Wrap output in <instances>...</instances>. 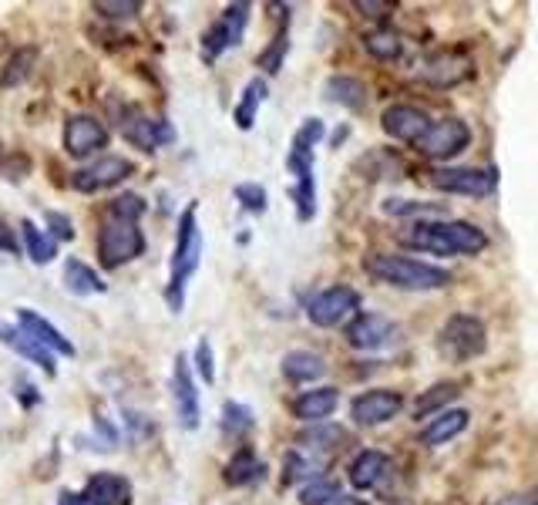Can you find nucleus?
<instances>
[{
	"mask_svg": "<svg viewBox=\"0 0 538 505\" xmlns=\"http://www.w3.org/2000/svg\"><path fill=\"white\" fill-rule=\"evenodd\" d=\"M401 243L424 253L458 256V253H481L488 246V236L485 229L461 223V219H421L407 233H401Z\"/></svg>",
	"mask_w": 538,
	"mask_h": 505,
	"instance_id": "1",
	"label": "nucleus"
},
{
	"mask_svg": "<svg viewBox=\"0 0 538 505\" xmlns=\"http://www.w3.org/2000/svg\"><path fill=\"white\" fill-rule=\"evenodd\" d=\"M364 270L374 280L387 283V287H397V290H444L451 283L448 270H441V266L411 260V256H391V253L367 256Z\"/></svg>",
	"mask_w": 538,
	"mask_h": 505,
	"instance_id": "2",
	"label": "nucleus"
},
{
	"mask_svg": "<svg viewBox=\"0 0 538 505\" xmlns=\"http://www.w3.org/2000/svg\"><path fill=\"white\" fill-rule=\"evenodd\" d=\"M202 263V229H199V213L196 206H189L179 219V236H175V253H172V273H169V287H165V300L169 307L179 314L185 303V287L196 277Z\"/></svg>",
	"mask_w": 538,
	"mask_h": 505,
	"instance_id": "3",
	"label": "nucleus"
},
{
	"mask_svg": "<svg viewBox=\"0 0 538 505\" xmlns=\"http://www.w3.org/2000/svg\"><path fill=\"white\" fill-rule=\"evenodd\" d=\"M145 253V236L138 223L132 219H115V216H105V223L98 229V256H101V266L115 270V266H125L138 260Z\"/></svg>",
	"mask_w": 538,
	"mask_h": 505,
	"instance_id": "4",
	"label": "nucleus"
},
{
	"mask_svg": "<svg viewBox=\"0 0 538 505\" xmlns=\"http://www.w3.org/2000/svg\"><path fill=\"white\" fill-rule=\"evenodd\" d=\"M438 351L451 361H471L488 351V330L478 317L471 314H454L444 320L438 334Z\"/></svg>",
	"mask_w": 538,
	"mask_h": 505,
	"instance_id": "5",
	"label": "nucleus"
},
{
	"mask_svg": "<svg viewBox=\"0 0 538 505\" xmlns=\"http://www.w3.org/2000/svg\"><path fill=\"white\" fill-rule=\"evenodd\" d=\"M468 142H471V128L461 122V118H441V122H431V128L414 145L424 159L441 162V159H451V155L465 152Z\"/></svg>",
	"mask_w": 538,
	"mask_h": 505,
	"instance_id": "6",
	"label": "nucleus"
},
{
	"mask_svg": "<svg viewBox=\"0 0 538 505\" xmlns=\"http://www.w3.org/2000/svg\"><path fill=\"white\" fill-rule=\"evenodd\" d=\"M118 132L142 152H155L159 145L175 142V128L165 118H148L142 108H125L118 115Z\"/></svg>",
	"mask_w": 538,
	"mask_h": 505,
	"instance_id": "7",
	"label": "nucleus"
},
{
	"mask_svg": "<svg viewBox=\"0 0 538 505\" xmlns=\"http://www.w3.org/2000/svg\"><path fill=\"white\" fill-rule=\"evenodd\" d=\"M246 24H249V4H229L219 21L202 34V58L212 64L219 54L236 48L246 34Z\"/></svg>",
	"mask_w": 538,
	"mask_h": 505,
	"instance_id": "8",
	"label": "nucleus"
},
{
	"mask_svg": "<svg viewBox=\"0 0 538 505\" xmlns=\"http://www.w3.org/2000/svg\"><path fill=\"white\" fill-rule=\"evenodd\" d=\"M357 310H360L357 290L330 287V290H323V293H317V297L310 300L306 317H310V324H317V327H340L343 320H350Z\"/></svg>",
	"mask_w": 538,
	"mask_h": 505,
	"instance_id": "9",
	"label": "nucleus"
},
{
	"mask_svg": "<svg viewBox=\"0 0 538 505\" xmlns=\"http://www.w3.org/2000/svg\"><path fill=\"white\" fill-rule=\"evenodd\" d=\"M128 176H135V165L125 159V155H101L85 169H78L71 176V186L78 192H101L111 189L118 182H125Z\"/></svg>",
	"mask_w": 538,
	"mask_h": 505,
	"instance_id": "10",
	"label": "nucleus"
},
{
	"mask_svg": "<svg viewBox=\"0 0 538 505\" xmlns=\"http://www.w3.org/2000/svg\"><path fill=\"white\" fill-rule=\"evenodd\" d=\"M428 182L441 192H454V196H488V192H495L498 176L491 169L454 165V169H434Z\"/></svg>",
	"mask_w": 538,
	"mask_h": 505,
	"instance_id": "11",
	"label": "nucleus"
},
{
	"mask_svg": "<svg viewBox=\"0 0 538 505\" xmlns=\"http://www.w3.org/2000/svg\"><path fill=\"white\" fill-rule=\"evenodd\" d=\"M172 401H175V415H179V425H182L185 431H196V428H199V418H202V404H199L196 378H192L189 361H185V357H175Z\"/></svg>",
	"mask_w": 538,
	"mask_h": 505,
	"instance_id": "12",
	"label": "nucleus"
},
{
	"mask_svg": "<svg viewBox=\"0 0 538 505\" xmlns=\"http://www.w3.org/2000/svg\"><path fill=\"white\" fill-rule=\"evenodd\" d=\"M108 145V128L91 115H71L64 125V149L74 159H85V155L105 149Z\"/></svg>",
	"mask_w": 538,
	"mask_h": 505,
	"instance_id": "13",
	"label": "nucleus"
},
{
	"mask_svg": "<svg viewBox=\"0 0 538 505\" xmlns=\"http://www.w3.org/2000/svg\"><path fill=\"white\" fill-rule=\"evenodd\" d=\"M404 408V398L397 391H364L360 398H354L350 404V418L357 421V425H384V421H391L401 415Z\"/></svg>",
	"mask_w": 538,
	"mask_h": 505,
	"instance_id": "14",
	"label": "nucleus"
},
{
	"mask_svg": "<svg viewBox=\"0 0 538 505\" xmlns=\"http://www.w3.org/2000/svg\"><path fill=\"white\" fill-rule=\"evenodd\" d=\"M397 341V327L380 314H360L347 327V344L357 351H384Z\"/></svg>",
	"mask_w": 538,
	"mask_h": 505,
	"instance_id": "15",
	"label": "nucleus"
},
{
	"mask_svg": "<svg viewBox=\"0 0 538 505\" xmlns=\"http://www.w3.org/2000/svg\"><path fill=\"white\" fill-rule=\"evenodd\" d=\"M380 125L397 142H417L431 128V118L414 105H391L380 118Z\"/></svg>",
	"mask_w": 538,
	"mask_h": 505,
	"instance_id": "16",
	"label": "nucleus"
},
{
	"mask_svg": "<svg viewBox=\"0 0 538 505\" xmlns=\"http://www.w3.org/2000/svg\"><path fill=\"white\" fill-rule=\"evenodd\" d=\"M421 78L434 88H454L471 78V61L465 54H434V58L421 68Z\"/></svg>",
	"mask_w": 538,
	"mask_h": 505,
	"instance_id": "17",
	"label": "nucleus"
},
{
	"mask_svg": "<svg viewBox=\"0 0 538 505\" xmlns=\"http://www.w3.org/2000/svg\"><path fill=\"white\" fill-rule=\"evenodd\" d=\"M17 327H21L24 334H31L41 347H48V351H58L61 357H74V344L61 334L58 327L48 324L41 314H34V310H27V307L17 310Z\"/></svg>",
	"mask_w": 538,
	"mask_h": 505,
	"instance_id": "18",
	"label": "nucleus"
},
{
	"mask_svg": "<svg viewBox=\"0 0 538 505\" xmlns=\"http://www.w3.org/2000/svg\"><path fill=\"white\" fill-rule=\"evenodd\" d=\"M387 475H391V458H387L384 452H374V448L360 452L354 462H350V485L360 489V492L377 489Z\"/></svg>",
	"mask_w": 538,
	"mask_h": 505,
	"instance_id": "19",
	"label": "nucleus"
},
{
	"mask_svg": "<svg viewBox=\"0 0 538 505\" xmlns=\"http://www.w3.org/2000/svg\"><path fill=\"white\" fill-rule=\"evenodd\" d=\"M340 404V391L337 388H313L303 391L300 398L293 401V415L300 421H310V425H323Z\"/></svg>",
	"mask_w": 538,
	"mask_h": 505,
	"instance_id": "20",
	"label": "nucleus"
},
{
	"mask_svg": "<svg viewBox=\"0 0 538 505\" xmlns=\"http://www.w3.org/2000/svg\"><path fill=\"white\" fill-rule=\"evenodd\" d=\"M81 495L88 499V505H128V499H132V485L115 472H98L88 479Z\"/></svg>",
	"mask_w": 538,
	"mask_h": 505,
	"instance_id": "21",
	"label": "nucleus"
},
{
	"mask_svg": "<svg viewBox=\"0 0 538 505\" xmlns=\"http://www.w3.org/2000/svg\"><path fill=\"white\" fill-rule=\"evenodd\" d=\"M0 341H4L7 347H14V351L21 354L24 361L37 364L44 374H54V371H58V364H54V357H51L48 347H41L31 334H24V330L17 327V324H14V327H0Z\"/></svg>",
	"mask_w": 538,
	"mask_h": 505,
	"instance_id": "22",
	"label": "nucleus"
},
{
	"mask_svg": "<svg viewBox=\"0 0 538 505\" xmlns=\"http://www.w3.org/2000/svg\"><path fill=\"white\" fill-rule=\"evenodd\" d=\"M468 411L465 408H448V411H441L438 418H431V425L421 431V442L424 445H444V442H451V438H458L461 431L468 428Z\"/></svg>",
	"mask_w": 538,
	"mask_h": 505,
	"instance_id": "23",
	"label": "nucleus"
},
{
	"mask_svg": "<svg viewBox=\"0 0 538 505\" xmlns=\"http://www.w3.org/2000/svg\"><path fill=\"white\" fill-rule=\"evenodd\" d=\"M283 374L293 384H310L327 374V364H323V357L313 351H290L283 357Z\"/></svg>",
	"mask_w": 538,
	"mask_h": 505,
	"instance_id": "24",
	"label": "nucleus"
},
{
	"mask_svg": "<svg viewBox=\"0 0 538 505\" xmlns=\"http://www.w3.org/2000/svg\"><path fill=\"white\" fill-rule=\"evenodd\" d=\"M64 287H68L71 293H78V297H88V293H105L108 283L101 280L85 260L71 256V260L64 263Z\"/></svg>",
	"mask_w": 538,
	"mask_h": 505,
	"instance_id": "25",
	"label": "nucleus"
},
{
	"mask_svg": "<svg viewBox=\"0 0 538 505\" xmlns=\"http://www.w3.org/2000/svg\"><path fill=\"white\" fill-rule=\"evenodd\" d=\"M263 475H266V465L259 462L253 448H239V452L229 458V465H226V482L236 485V489H239V485L259 482Z\"/></svg>",
	"mask_w": 538,
	"mask_h": 505,
	"instance_id": "26",
	"label": "nucleus"
},
{
	"mask_svg": "<svg viewBox=\"0 0 538 505\" xmlns=\"http://www.w3.org/2000/svg\"><path fill=\"white\" fill-rule=\"evenodd\" d=\"M454 398H461V384L458 381H444V384H434L417 398L414 404V415L417 418H428V415H441V411H448V404Z\"/></svg>",
	"mask_w": 538,
	"mask_h": 505,
	"instance_id": "27",
	"label": "nucleus"
},
{
	"mask_svg": "<svg viewBox=\"0 0 538 505\" xmlns=\"http://www.w3.org/2000/svg\"><path fill=\"white\" fill-rule=\"evenodd\" d=\"M21 233H24V250L27 256L37 263V266H48L54 260V253H58V243L51 240V236H44V229L41 226H34L31 219L21 226Z\"/></svg>",
	"mask_w": 538,
	"mask_h": 505,
	"instance_id": "28",
	"label": "nucleus"
},
{
	"mask_svg": "<svg viewBox=\"0 0 538 505\" xmlns=\"http://www.w3.org/2000/svg\"><path fill=\"white\" fill-rule=\"evenodd\" d=\"M327 98L337 101V105H347V108H360L367 98V88L360 85L357 78H347V75H337L327 81Z\"/></svg>",
	"mask_w": 538,
	"mask_h": 505,
	"instance_id": "29",
	"label": "nucleus"
},
{
	"mask_svg": "<svg viewBox=\"0 0 538 505\" xmlns=\"http://www.w3.org/2000/svg\"><path fill=\"white\" fill-rule=\"evenodd\" d=\"M263 98H266V81L263 78H253L246 85V91H243V101L236 105V125L243 128H253V122H256V112H259V105H263Z\"/></svg>",
	"mask_w": 538,
	"mask_h": 505,
	"instance_id": "30",
	"label": "nucleus"
},
{
	"mask_svg": "<svg viewBox=\"0 0 538 505\" xmlns=\"http://www.w3.org/2000/svg\"><path fill=\"white\" fill-rule=\"evenodd\" d=\"M320 462L317 458H310V455H303V452H290L286 455V462H283V482L286 485H296V482H313V479H320Z\"/></svg>",
	"mask_w": 538,
	"mask_h": 505,
	"instance_id": "31",
	"label": "nucleus"
},
{
	"mask_svg": "<svg viewBox=\"0 0 538 505\" xmlns=\"http://www.w3.org/2000/svg\"><path fill=\"white\" fill-rule=\"evenodd\" d=\"M34 61H37V51H34V48L14 51V54H11V61H7V68H4V75H0V85H4V88L24 85L27 75H31V68H34Z\"/></svg>",
	"mask_w": 538,
	"mask_h": 505,
	"instance_id": "32",
	"label": "nucleus"
},
{
	"mask_svg": "<svg viewBox=\"0 0 538 505\" xmlns=\"http://www.w3.org/2000/svg\"><path fill=\"white\" fill-rule=\"evenodd\" d=\"M340 499H343L340 485L333 479H323V475H320V479H313V482H306L300 489V505H333Z\"/></svg>",
	"mask_w": 538,
	"mask_h": 505,
	"instance_id": "33",
	"label": "nucleus"
},
{
	"mask_svg": "<svg viewBox=\"0 0 538 505\" xmlns=\"http://www.w3.org/2000/svg\"><path fill=\"white\" fill-rule=\"evenodd\" d=\"M364 48L374 54L377 61H394L401 58V38L394 31H374L364 38Z\"/></svg>",
	"mask_w": 538,
	"mask_h": 505,
	"instance_id": "34",
	"label": "nucleus"
},
{
	"mask_svg": "<svg viewBox=\"0 0 538 505\" xmlns=\"http://www.w3.org/2000/svg\"><path fill=\"white\" fill-rule=\"evenodd\" d=\"M249 428H253V411L239 401H229L226 408H222V431H226V435H246Z\"/></svg>",
	"mask_w": 538,
	"mask_h": 505,
	"instance_id": "35",
	"label": "nucleus"
},
{
	"mask_svg": "<svg viewBox=\"0 0 538 505\" xmlns=\"http://www.w3.org/2000/svg\"><path fill=\"white\" fill-rule=\"evenodd\" d=\"M343 438H347V431H343V428H333V425L327 428V425H323V428L303 431L300 445H303V448H317V452H330V448H337Z\"/></svg>",
	"mask_w": 538,
	"mask_h": 505,
	"instance_id": "36",
	"label": "nucleus"
},
{
	"mask_svg": "<svg viewBox=\"0 0 538 505\" xmlns=\"http://www.w3.org/2000/svg\"><path fill=\"white\" fill-rule=\"evenodd\" d=\"M145 213V199L135 196V192H122V196H115L108 202V216L115 219H132V223H138Z\"/></svg>",
	"mask_w": 538,
	"mask_h": 505,
	"instance_id": "37",
	"label": "nucleus"
},
{
	"mask_svg": "<svg viewBox=\"0 0 538 505\" xmlns=\"http://www.w3.org/2000/svg\"><path fill=\"white\" fill-rule=\"evenodd\" d=\"M95 11L108 21H128V17L142 14V4L138 0H98Z\"/></svg>",
	"mask_w": 538,
	"mask_h": 505,
	"instance_id": "38",
	"label": "nucleus"
},
{
	"mask_svg": "<svg viewBox=\"0 0 538 505\" xmlns=\"http://www.w3.org/2000/svg\"><path fill=\"white\" fill-rule=\"evenodd\" d=\"M387 216H417V213H441L438 202H414V199H387L384 202Z\"/></svg>",
	"mask_w": 538,
	"mask_h": 505,
	"instance_id": "39",
	"label": "nucleus"
},
{
	"mask_svg": "<svg viewBox=\"0 0 538 505\" xmlns=\"http://www.w3.org/2000/svg\"><path fill=\"white\" fill-rule=\"evenodd\" d=\"M236 199L243 202V209H249V213H266V189L259 182H239Z\"/></svg>",
	"mask_w": 538,
	"mask_h": 505,
	"instance_id": "40",
	"label": "nucleus"
},
{
	"mask_svg": "<svg viewBox=\"0 0 538 505\" xmlns=\"http://www.w3.org/2000/svg\"><path fill=\"white\" fill-rule=\"evenodd\" d=\"M323 122L320 118H306V122L300 125V132L293 135V149H303V152H313V145H317L323 139Z\"/></svg>",
	"mask_w": 538,
	"mask_h": 505,
	"instance_id": "41",
	"label": "nucleus"
},
{
	"mask_svg": "<svg viewBox=\"0 0 538 505\" xmlns=\"http://www.w3.org/2000/svg\"><path fill=\"white\" fill-rule=\"evenodd\" d=\"M286 48H290V44H286V34H280V38H276V41L269 44V48L263 51V54H259V68L269 71V75H273V71H280Z\"/></svg>",
	"mask_w": 538,
	"mask_h": 505,
	"instance_id": "42",
	"label": "nucleus"
},
{
	"mask_svg": "<svg viewBox=\"0 0 538 505\" xmlns=\"http://www.w3.org/2000/svg\"><path fill=\"white\" fill-rule=\"evenodd\" d=\"M196 367H199V374H202V381H206V384L216 381V361H212L209 337H202V341L196 344Z\"/></svg>",
	"mask_w": 538,
	"mask_h": 505,
	"instance_id": "43",
	"label": "nucleus"
},
{
	"mask_svg": "<svg viewBox=\"0 0 538 505\" xmlns=\"http://www.w3.org/2000/svg\"><path fill=\"white\" fill-rule=\"evenodd\" d=\"M48 226H51V240L54 243H71L74 240V223H71V216H64V213H48Z\"/></svg>",
	"mask_w": 538,
	"mask_h": 505,
	"instance_id": "44",
	"label": "nucleus"
},
{
	"mask_svg": "<svg viewBox=\"0 0 538 505\" xmlns=\"http://www.w3.org/2000/svg\"><path fill=\"white\" fill-rule=\"evenodd\" d=\"M357 11H364L367 17H387L394 14V4H387V0H357Z\"/></svg>",
	"mask_w": 538,
	"mask_h": 505,
	"instance_id": "45",
	"label": "nucleus"
},
{
	"mask_svg": "<svg viewBox=\"0 0 538 505\" xmlns=\"http://www.w3.org/2000/svg\"><path fill=\"white\" fill-rule=\"evenodd\" d=\"M0 253H21V243H17L14 229L0 219Z\"/></svg>",
	"mask_w": 538,
	"mask_h": 505,
	"instance_id": "46",
	"label": "nucleus"
},
{
	"mask_svg": "<svg viewBox=\"0 0 538 505\" xmlns=\"http://www.w3.org/2000/svg\"><path fill=\"white\" fill-rule=\"evenodd\" d=\"M495 505H538V489H528V492L505 495V499H498Z\"/></svg>",
	"mask_w": 538,
	"mask_h": 505,
	"instance_id": "47",
	"label": "nucleus"
},
{
	"mask_svg": "<svg viewBox=\"0 0 538 505\" xmlns=\"http://www.w3.org/2000/svg\"><path fill=\"white\" fill-rule=\"evenodd\" d=\"M58 505H88V499L85 495H74V492H61Z\"/></svg>",
	"mask_w": 538,
	"mask_h": 505,
	"instance_id": "48",
	"label": "nucleus"
},
{
	"mask_svg": "<svg viewBox=\"0 0 538 505\" xmlns=\"http://www.w3.org/2000/svg\"><path fill=\"white\" fill-rule=\"evenodd\" d=\"M333 505H360V502H354V499H340V502H333Z\"/></svg>",
	"mask_w": 538,
	"mask_h": 505,
	"instance_id": "49",
	"label": "nucleus"
},
{
	"mask_svg": "<svg viewBox=\"0 0 538 505\" xmlns=\"http://www.w3.org/2000/svg\"><path fill=\"white\" fill-rule=\"evenodd\" d=\"M0 152H4V149H0Z\"/></svg>",
	"mask_w": 538,
	"mask_h": 505,
	"instance_id": "50",
	"label": "nucleus"
}]
</instances>
